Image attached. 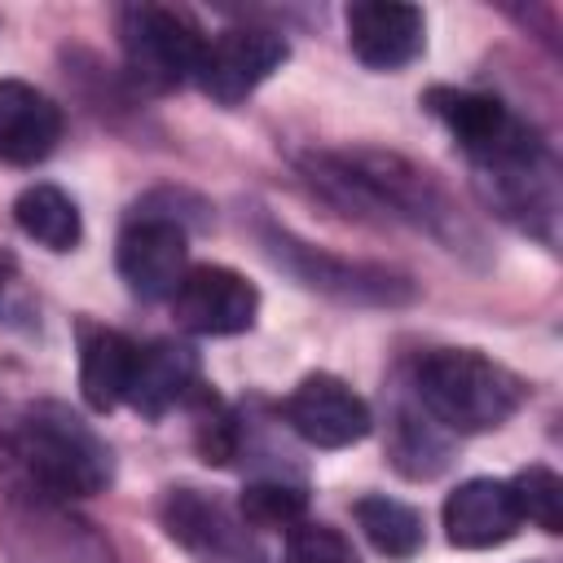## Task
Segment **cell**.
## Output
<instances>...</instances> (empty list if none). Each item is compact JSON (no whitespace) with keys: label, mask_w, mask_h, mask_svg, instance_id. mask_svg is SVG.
<instances>
[{"label":"cell","mask_w":563,"mask_h":563,"mask_svg":"<svg viewBox=\"0 0 563 563\" xmlns=\"http://www.w3.org/2000/svg\"><path fill=\"white\" fill-rule=\"evenodd\" d=\"M347 48L369 70H400L427 44V18L418 4L400 0H356L343 13Z\"/></svg>","instance_id":"12"},{"label":"cell","mask_w":563,"mask_h":563,"mask_svg":"<svg viewBox=\"0 0 563 563\" xmlns=\"http://www.w3.org/2000/svg\"><path fill=\"white\" fill-rule=\"evenodd\" d=\"M422 106L466 150V158L475 163V176L550 167V150H545L541 132L528 119H519L501 97H488V92H475V88L435 84V88L422 92Z\"/></svg>","instance_id":"4"},{"label":"cell","mask_w":563,"mask_h":563,"mask_svg":"<svg viewBox=\"0 0 563 563\" xmlns=\"http://www.w3.org/2000/svg\"><path fill=\"white\" fill-rule=\"evenodd\" d=\"M352 515H356V528L365 532V541H369L378 554L396 559V563L413 559V554L422 550V541H427L422 515H418L409 501H396V497H387V493L361 497V501L352 506Z\"/></svg>","instance_id":"18"},{"label":"cell","mask_w":563,"mask_h":563,"mask_svg":"<svg viewBox=\"0 0 563 563\" xmlns=\"http://www.w3.org/2000/svg\"><path fill=\"white\" fill-rule=\"evenodd\" d=\"M510 484H515L523 523L532 519L541 532H563V479H559L550 466L532 462V466H523Z\"/></svg>","instance_id":"21"},{"label":"cell","mask_w":563,"mask_h":563,"mask_svg":"<svg viewBox=\"0 0 563 563\" xmlns=\"http://www.w3.org/2000/svg\"><path fill=\"white\" fill-rule=\"evenodd\" d=\"M286 563H361V554L352 550V541L339 528L299 519L286 532Z\"/></svg>","instance_id":"22"},{"label":"cell","mask_w":563,"mask_h":563,"mask_svg":"<svg viewBox=\"0 0 563 563\" xmlns=\"http://www.w3.org/2000/svg\"><path fill=\"white\" fill-rule=\"evenodd\" d=\"M523 528V510L510 479H466L444 501V532L457 550H488Z\"/></svg>","instance_id":"13"},{"label":"cell","mask_w":563,"mask_h":563,"mask_svg":"<svg viewBox=\"0 0 563 563\" xmlns=\"http://www.w3.org/2000/svg\"><path fill=\"white\" fill-rule=\"evenodd\" d=\"M290 57L286 35L268 26H229L220 35H207L194 84L216 101V106H238L246 101L273 70H282Z\"/></svg>","instance_id":"9"},{"label":"cell","mask_w":563,"mask_h":563,"mask_svg":"<svg viewBox=\"0 0 563 563\" xmlns=\"http://www.w3.org/2000/svg\"><path fill=\"white\" fill-rule=\"evenodd\" d=\"M4 444L22 466L26 484L48 501L92 497L114 479V457L106 440L57 400H40L22 409L9 422Z\"/></svg>","instance_id":"2"},{"label":"cell","mask_w":563,"mask_h":563,"mask_svg":"<svg viewBox=\"0 0 563 563\" xmlns=\"http://www.w3.org/2000/svg\"><path fill=\"white\" fill-rule=\"evenodd\" d=\"M119 44L136 84H145L150 92H172L185 79H194L207 35L180 9L128 4L119 9Z\"/></svg>","instance_id":"5"},{"label":"cell","mask_w":563,"mask_h":563,"mask_svg":"<svg viewBox=\"0 0 563 563\" xmlns=\"http://www.w3.org/2000/svg\"><path fill=\"white\" fill-rule=\"evenodd\" d=\"M391 466L409 479H435L449 466V440L444 427H435L418 409H396L391 422Z\"/></svg>","instance_id":"19"},{"label":"cell","mask_w":563,"mask_h":563,"mask_svg":"<svg viewBox=\"0 0 563 563\" xmlns=\"http://www.w3.org/2000/svg\"><path fill=\"white\" fill-rule=\"evenodd\" d=\"M198 383H202L198 352L185 343H172V339H154V343H141V352H136L128 405L141 418H163L167 409L185 405Z\"/></svg>","instance_id":"15"},{"label":"cell","mask_w":563,"mask_h":563,"mask_svg":"<svg viewBox=\"0 0 563 563\" xmlns=\"http://www.w3.org/2000/svg\"><path fill=\"white\" fill-rule=\"evenodd\" d=\"M308 176L325 185L330 194L347 202H365L391 220L418 224L435 233L440 242H462L466 229L457 220V207L444 198V189L400 154L383 150H339V154H312Z\"/></svg>","instance_id":"3"},{"label":"cell","mask_w":563,"mask_h":563,"mask_svg":"<svg viewBox=\"0 0 563 563\" xmlns=\"http://www.w3.org/2000/svg\"><path fill=\"white\" fill-rule=\"evenodd\" d=\"M308 510V493L295 488V484H282V479H260V484H246L242 497H238V515L251 532H264V528H295Z\"/></svg>","instance_id":"20"},{"label":"cell","mask_w":563,"mask_h":563,"mask_svg":"<svg viewBox=\"0 0 563 563\" xmlns=\"http://www.w3.org/2000/svg\"><path fill=\"white\" fill-rule=\"evenodd\" d=\"M172 317L185 334H202V339L242 334L260 317V290L238 268L194 264L172 295Z\"/></svg>","instance_id":"10"},{"label":"cell","mask_w":563,"mask_h":563,"mask_svg":"<svg viewBox=\"0 0 563 563\" xmlns=\"http://www.w3.org/2000/svg\"><path fill=\"white\" fill-rule=\"evenodd\" d=\"M158 519H163V532L198 563H264L242 515L202 488H189V484L167 488L158 501Z\"/></svg>","instance_id":"7"},{"label":"cell","mask_w":563,"mask_h":563,"mask_svg":"<svg viewBox=\"0 0 563 563\" xmlns=\"http://www.w3.org/2000/svg\"><path fill=\"white\" fill-rule=\"evenodd\" d=\"M413 396L435 427L479 435L497 431L523 409L528 383L475 347H431L413 361Z\"/></svg>","instance_id":"1"},{"label":"cell","mask_w":563,"mask_h":563,"mask_svg":"<svg viewBox=\"0 0 563 563\" xmlns=\"http://www.w3.org/2000/svg\"><path fill=\"white\" fill-rule=\"evenodd\" d=\"M62 106L26 79H0V163L35 167L62 141Z\"/></svg>","instance_id":"14"},{"label":"cell","mask_w":563,"mask_h":563,"mask_svg":"<svg viewBox=\"0 0 563 563\" xmlns=\"http://www.w3.org/2000/svg\"><path fill=\"white\" fill-rule=\"evenodd\" d=\"M268 242V255L295 273L303 286L312 290H325L334 299H347V303H409L413 299V286L409 277L391 273V268H378V264H352V260H339V255H325L299 238H290L286 229H268L264 233Z\"/></svg>","instance_id":"8"},{"label":"cell","mask_w":563,"mask_h":563,"mask_svg":"<svg viewBox=\"0 0 563 563\" xmlns=\"http://www.w3.org/2000/svg\"><path fill=\"white\" fill-rule=\"evenodd\" d=\"M9 273H13V260L0 251V290H4V282H9Z\"/></svg>","instance_id":"23"},{"label":"cell","mask_w":563,"mask_h":563,"mask_svg":"<svg viewBox=\"0 0 563 563\" xmlns=\"http://www.w3.org/2000/svg\"><path fill=\"white\" fill-rule=\"evenodd\" d=\"M114 264L136 299H145V303L172 299L189 273V233L176 216L132 207V216L119 233Z\"/></svg>","instance_id":"6"},{"label":"cell","mask_w":563,"mask_h":563,"mask_svg":"<svg viewBox=\"0 0 563 563\" xmlns=\"http://www.w3.org/2000/svg\"><path fill=\"white\" fill-rule=\"evenodd\" d=\"M290 431L312 449H347L361 444L374 427L365 396H356L339 374H308L282 405Z\"/></svg>","instance_id":"11"},{"label":"cell","mask_w":563,"mask_h":563,"mask_svg":"<svg viewBox=\"0 0 563 563\" xmlns=\"http://www.w3.org/2000/svg\"><path fill=\"white\" fill-rule=\"evenodd\" d=\"M13 220L31 242H40L44 251H57V255L75 251L79 238H84V220H79L75 198L66 189H57V185H44V180L26 185L13 198Z\"/></svg>","instance_id":"17"},{"label":"cell","mask_w":563,"mask_h":563,"mask_svg":"<svg viewBox=\"0 0 563 563\" xmlns=\"http://www.w3.org/2000/svg\"><path fill=\"white\" fill-rule=\"evenodd\" d=\"M136 352H141V343L128 339L123 330L92 325V321L79 325V391H84L88 409L110 413V409L128 405Z\"/></svg>","instance_id":"16"}]
</instances>
